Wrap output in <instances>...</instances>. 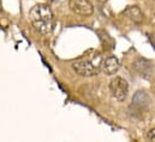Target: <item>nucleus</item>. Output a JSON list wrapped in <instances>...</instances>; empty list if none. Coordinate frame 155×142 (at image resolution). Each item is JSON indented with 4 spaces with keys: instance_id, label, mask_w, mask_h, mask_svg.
Returning a JSON list of instances; mask_svg holds the SVG:
<instances>
[{
    "instance_id": "7",
    "label": "nucleus",
    "mask_w": 155,
    "mask_h": 142,
    "mask_svg": "<svg viewBox=\"0 0 155 142\" xmlns=\"http://www.w3.org/2000/svg\"><path fill=\"white\" fill-rule=\"evenodd\" d=\"M123 14H124L127 19H130L132 23H135V24H141V23L143 22V19H144L143 12H142L141 8H140L138 6H136V5L127 6V7L123 11Z\"/></svg>"
},
{
    "instance_id": "3",
    "label": "nucleus",
    "mask_w": 155,
    "mask_h": 142,
    "mask_svg": "<svg viewBox=\"0 0 155 142\" xmlns=\"http://www.w3.org/2000/svg\"><path fill=\"white\" fill-rule=\"evenodd\" d=\"M108 87H110L112 97L117 102H124L126 99L127 93H129V84L124 78H121V76L113 78L110 81Z\"/></svg>"
},
{
    "instance_id": "2",
    "label": "nucleus",
    "mask_w": 155,
    "mask_h": 142,
    "mask_svg": "<svg viewBox=\"0 0 155 142\" xmlns=\"http://www.w3.org/2000/svg\"><path fill=\"white\" fill-rule=\"evenodd\" d=\"M74 72L84 78L95 76L100 73V65L95 63L94 59H81L71 63Z\"/></svg>"
},
{
    "instance_id": "8",
    "label": "nucleus",
    "mask_w": 155,
    "mask_h": 142,
    "mask_svg": "<svg viewBox=\"0 0 155 142\" xmlns=\"http://www.w3.org/2000/svg\"><path fill=\"white\" fill-rule=\"evenodd\" d=\"M147 37H148L149 43L152 44V47L154 48V50H155V32H148V34H147Z\"/></svg>"
},
{
    "instance_id": "6",
    "label": "nucleus",
    "mask_w": 155,
    "mask_h": 142,
    "mask_svg": "<svg viewBox=\"0 0 155 142\" xmlns=\"http://www.w3.org/2000/svg\"><path fill=\"white\" fill-rule=\"evenodd\" d=\"M134 67L136 72L146 78V79H149L150 75H152V72H153V66H152V62L147 59H143V57H138L135 62H134Z\"/></svg>"
},
{
    "instance_id": "9",
    "label": "nucleus",
    "mask_w": 155,
    "mask_h": 142,
    "mask_svg": "<svg viewBox=\"0 0 155 142\" xmlns=\"http://www.w3.org/2000/svg\"><path fill=\"white\" fill-rule=\"evenodd\" d=\"M147 140H149V141H155V128L150 129V130L147 133Z\"/></svg>"
},
{
    "instance_id": "4",
    "label": "nucleus",
    "mask_w": 155,
    "mask_h": 142,
    "mask_svg": "<svg viewBox=\"0 0 155 142\" xmlns=\"http://www.w3.org/2000/svg\"><path fill=\"white\" fill-rule=\"evenodd\" d=\"M69 7L81 17H90L94 13V6L89 0H69Z\"/></svg>"
},
{
    "instance_id": "5",
    "label": "nucleus",
    "mask_w": 155,
    "mask_h": 142,
    "mask_svg": "<svg viewBox=\"0 0 155 142\" xmlns=\"http://www.w3.org/2000/svg\"><path fill=\"white\" fill-rule=\"evenodd\" d=\"M120 68V61L116 56H108L104 60H101L100 63V72H102L105 75H114Z\"/></svg>"
},
{
    "instance_id": "1",
    "label": "nucleus",
    "mask_w": 155,
    "mask_h": 142,
    "mask_svg": "<svg viewBox=\"0 0 155 142\" xmlns=\"http://www.w3.org/2000/svg\"><path fill=\"white\" fill-rule=\"evenodd\" d=\"M29 19L34 29L42 35H47L53 30V12L47 4L35 5L29 12Z\"/></svg>"
}]
</instances>
